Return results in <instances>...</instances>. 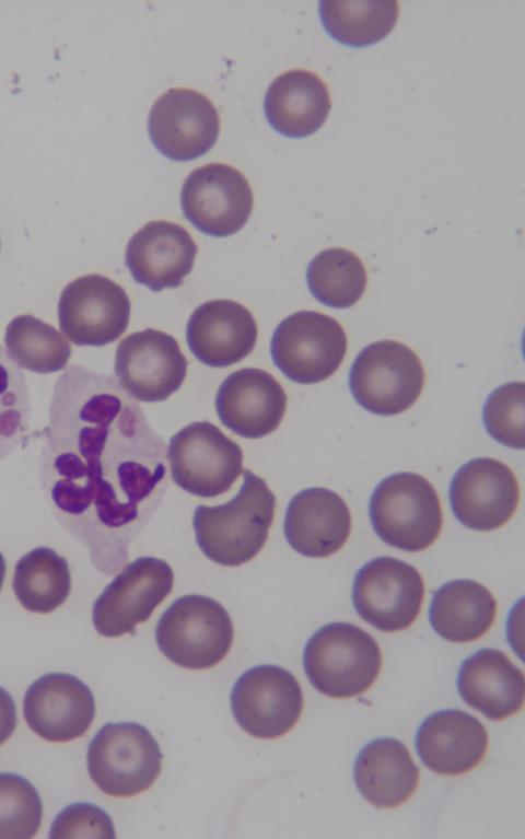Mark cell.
Listing matches in <instances>:
<instances>
[{
  "label": "cell",
  "mask_w": 525,
  "mask_h": 839,
  "mask_svg": "<svg viewBox=\"0 0 525 839\" xmlns=\"http://www.w3.org/2000/svg\"><path fill=\"white\" fill-rule=\"evenodd\" d=\"M166 444L110 375L71 364L57 378L40 455L56 520L114 575L165 493Z\"/></svg>",
  "instance_id": "6da1fadb"
},
{
  "label": "cell",
  "mask_w": 525,
  "mask_h": 839,
  "mask_svg": "<svg viewBox=\"0 0 525 839\" xmlns=\"http://www.w3.org/2000/svg\"><path fill=\"white\" fill-rule=\"evenodd\" d=\"M229 502L195 509L192 526L196 541L211 561L237 567L252 560L262 549L271 527L276 497L266 481L249 469Z\"/></svg>",
  "instance_id": "7a4b0ae2"
},
{
  "label": "cell",
  "mask_w": 525,
  "mask_h": 839,
  "mask_svg": "<svg viewBox=\"0 0 525 839\" xmlns=\"http://www.w3.org/2000/svg\"><path fill=\"white\" fill-rule=\"evenodd\" d=\"M304 672L312 686L330 698H352L376 680L382 654L375 639L348 622H331L317 629L303 651Z\"/></svg>",
  "instance_id": "3957f363"
},
{
  "label": "cell",
  "mask_w": 525,
  "mask_h": 839,
  "mask_svg": "<svg viewBox=\"0 0 525 839\" xmlns=\"http://www.w3.org/2000/svg\"><path fill=\"white\" fill-rule=\"evenodd\" d=\"M369 514L377 536L405 551L427 549L442 529L440 498L429 480L415 473L383 479L371 496Z\"/></svg>",
  "instance_id": "277c9868"
},
{
  "label": "cell",
  "mask_w": 525,
  "mask_h": 839,
  "mask_svg": "<svg viewBox=\"0 0 525 839\" xmlns=\"http://www.w3.org/2000/svg\"><path fill=\"white\" fill-rule=\"evenodd\" d=\"M234 629L228 610L215 599L189 594L175 599L160 617L155 639L172 663L206 669L229 653Z\"/></svg>",
  "instance_id": "5b68a950"
},
{
  "label": "cell",
  "mask_w": 525,
  "mask_h": 839,
  "mask_svg": "<svg viewBox=\"0 0 525 839\" xmlns=\"http://www.w3.org/2000/svg\"><path fill=\"white\" fill-rule=\"evenodd\" d=\"M86 761L92 781L103 793L130 797L155 782L162 770V751L145 726L109 722L91 741Z\"/></svg>",
  "instance_id": "8992f818"
},
{
  "label": "cell",
  "mask_w": 525,
  "mask_h": 839,
  "mask_svg": "<svg viewBox=\"0 0 525 839\" xmlns=\"http://www.w3.org/2000/svg\"><path fill=\"white\" fill-rule=\"evenodd\" d=\"M423 385L420 359L395 340H380L363 348L349 374L353 398L365 410L380 416H394L410 408Z\"/></svg>",
  "instance_id": "52a82bcc"
},
{
  "label": "cell",
  "mask_w": 525,
  "mask_h": 839,
  "mask_svg": "<svg viewBox=\"0 0 525 839\" xmlns=\"http://www.w3.org/2000/svg\"><path fill=\"white\" fill-rule=\"evenodd\" d=\"M173 481L201 498H214L232 487L243 471V451L209 421L191 422L167 446Z\"/></svg>",
  "instance_id": "ba28073f"
},
{
  "label": "cell",
  "mask_w": 525,
  "mask_h": 839,
  "mask_svg": "<svg viewBox=\"0 0 525 839\" xmlns=\"http://www.w3.org/2000/svg\"><path fill=\"white\" fill-rule=\"evenodd\" d=\"M347 335L332 317L300 311L277 326L270 342L276 366L291 381L315 384L331 376L347 351Z\"/></svg>",
  "instance_id": "9c48e42d"
},
{
  "label": "cell",
  "mask_w": 525,
  "mask_h": 839,
  "mask_svg": "<svg viewBox=\"0 0 525 839\" xmlns=\"http://www.w3.org/2000/svg\"><path fill=\"white\" fill-rule=\"evenodd\" d=\"M424 582L411 564L377 557L357 572L352 602L359 616L377 630L396 632L411 626L420 614Z\"/></svg>",
  "instance_id": "30bf717a"
},
{
  "label": "cell",
  "mask_w": 525,
  "mask_h": 839,
  "mask_svg": "<svg viewBox=\"0 0 525 839\" xmlns=\"http://www.w3.org/2000/svg\"><path fill=\"white\" fill-rule=\"evenodd\" d=\"M173 583V570L162 559L140 557L126 564L93 604L95 630L107 638L133 634L167 597Z\"/></svg>",
  "instance_id": "8fae6325"
},
{
  "label": "cell",
  "mask_w": 525,
  "mask_h": 839,
  "mask_svg": "<svg viewBox=\"0 0 525 839\" xmlns=\"http://www.w3.org/2000/svg\"><path fill=\"white\" fill-rule=\"evenodd\" d=\"M230 699L237 724L249 735L262 739L287 734L303 710L298 679L277 665H258L245 671L235 681Z\"/></svg>",
  "instance_id": "7c38bea8"
},
{
  "label": "cell",
  "mask_w": 525,
  "mask_h": 839,
  "mask_svg": "<svg viewBox=\"0 0 525 839\" xmlns=\"http://www.w3.org/2000/svg\"><path fill=\"white\" fill-rule=\"evenodd\" d=\"M130 301L112 279L92 273L69 282L60 293V330L77 346L101 347L117 340L127 329Z\"/></svg>",
  "instance_id": "4fadbf2b"
},
{
  "label": "cell",
  "mask_w": 525,
  "mask_h": 839,
  "mask_svg": "<svg viewBox=\"0 0 525 839\" xmlns=\"http://www.w3.org/2000/svg\"><path fill=\"white\" fill-rule=\"evenodd\" d=\"M180 206L186 219L200 232L224 237L246 224L254 196L238 170L209 163L188 174L182 186Z\"/></svg>",
  "instance_id": "5bb4252c"
},
{
  "label": "cell",
  "mask_w": 525,
  "mask_h": 839,
  "mask_svg": "<svg viewBox=\"0 0 525 839\" xmlns=\"http://www.w3.org/2000/svg\"><path fill=\"white\" fill-rule=\"evenodd\" d=\"M114 371L119 385L135 399L156 403L179 389L187 360L174 337L147 328L119 342Z\"/></svg>",
  "instance_id": "9a60e30c"
},
{
  "label": "cell",
  "mask_w": 525,
  "mask_h": 839,
  "mask_svg": "<svg viewBox=\"0 0 525 839\" xmlns=\"http://www.w3.org/2000/svg\"><path fill=\"white\" fill-rule=\"evenodd\" d=\"M148 131L152 143L165 158L190 161L214 145L220 133V117L202 93L171 89L153 103Z\"/></svg>",
  "instance_id": "2e32d148"
},
{
  "label": "cell",
  "mask_w": 525,
  "mask_h": 839,
  "mask_svg": "<svg viewBox=\"0 0 525 839\" xmlns=\"http://www.w3.org/2000/svg\"><path fill=\"white\" fill-rule=\"evenodd\" d=\"M520 500L517 479L504 463L474 458L454 475L450 502L455 517L466 527L488 532L508 523Z\"/></svg>",
  "instance_id": "e0dca14e"
},
{
  "label": "cell",
  "mask_w": 525,
  "mask_h": 839,
  "mask_svg": "<svg viewBox=\"0 0 525 839\" xmlns=\"http://www.w3.org/2000/svg\"><path fill=\"white\" fill-rule=\"evenodd\" d=\"M23 713L40 738L65 743L81 737L95 715V701L88 685L67 673H48L27 689Z\"/></svg>",
  "instance_id": "ac0fdd59"
},
{
  "label": "cell",
  "mask_w": 525,
  "mask_h": 839,
  "mask_svg": "<svg viewBox=\"0 0 525 839\" xmlns=\"http://www.w3.org/2000/svg\"><path fill=\"white\" fill-rule=\"evenodd\" d=\"M215 409L222 424L234 433L260 439L279 427L287 409V395L270 373L245 368L222 382Z\"/></svg>",
  "instance_id": "d6986e66"
},
{
  "label": "cell",
  "mask_w": 525,
  "mask_h": 839,
  "mask_svg": "<svg viewBox=\"0 0 525 839\" xmlns=\"http://www.w3.org/2000/svg\"><path fill=\"white\" fill-rule=\"evenodd\" d=\"M197 244L182 225L150 221L137 231L126 248V265L133 280L159 292L183 284L194 267Z\"/></svg>",
  "instance_id": "ffe728a7"
},
{
  "label": "cell",
  "mask_w": 525,
  "mask_h": 839,
  "mask_svg": "<svg viewBox=\"0 0 525 839\" xmlns=\"http://www.w3.org/2000/svg\"><path fill=\"white\" fill-rule=\"evenodd\" d=\"M191 353L203 364L225 368L246 358L257 340V324L252 313L232 300L200 304L186 328Z\"/></svg>",
  "instance_id": "44dd1931"
},
{
  "label": "cell",
  "mask_w": 525,
  "mask_h": 839,
  "mask_svg": "<svg viewBox=\"0 0 525 839\" xmlns=\"http://www.w3.org/2000/svg\"><path fill=\"white\" fill-rule=\"evenodd\" d=\"M416 749L433 772L458 776L480 764L488 749V733L477 718L465 711L440 710L418 727Z\"/></svg>",
  "instance_id": "7402d4cb"
},
{
  "label": "cell",
  "mask_w": 525,
  "mask_h": 839,
  "mask_svg": "<svg viewBox=\"0 0 525 839\" xmlns=\"http://www.w3.org/2000/svg\"><path fill=\"white\" fill-rule=\"evenodd\" d=\"M284 536L298 553L324 558L338 551L351 532V514L332 490L312 487L290 500L283 523Z\"/></svg>",
  "instance_id": "603a6c76"
},
{
  "label": "cell",
  "mask_w": 525,
  "mask_h": 839,
  "mask_svg": "<svg viewBox=\"0 0 525 839\" xmlns=\"http://www.w3.org/2000/svg\"><path fill=\"white\" fill-rule=\"evenodd\" d=\"M457 690L472 709L490 720H504L524 703L523 672L497 649H481L467 657L457 676Z\"/></svg>",
  "instance_id": "cb8c5ba5"
},
{
  "label": "cell",
  "mask_w": 525,
  "mask_h": 839,
  "mask_svg": "<svg viewBox=\"0 0 525 839\" xmlns=\"http://www.w3.org/2000/svg\"><path fill=\"white\" fill-rule=\"evenodd\" d=\"M331 107L326 83L314 72L293 69L278 75L269 85L264 110L279 133L307 137L326 121Z\"/></svg>",
  "instance_id": "d4e9b609"
},
{
  "label": "cell",
  "mask_w": 525,
  "mask_h": 839,
  "mask_svg": "<svg viewBox=\"0 0 525 839\" xmlns=\"http://www.w3.org/2000/svg\"><path fill=\"white\" fill-rule=\"evenodd\" d=\"M358 791L377 808L405 803L419 783V769L400 741L381 737L368 743L353 766Z\"/></svg>",
  "instance_id": "484cf974"
},
{
  "label": "cell",
  "mask_w": 525,
  "mask_h": 839,
  "mask_svg": "<svg viewBox=\"0 0 525 839\" xmlns=\"http://www.w3.org/2000/svg\"><path fill=\"white\" fill-rule=\"evenodd\" d=\"M497 602L491 592L472 580H453L433 593L429 620L433 630L451 642H470L492 627Z\"/></svg>",
  "instance_id": "4316f807"
},
{
  "label": "cell",
  "mask_w": 525,
  "mask_h": 839,
  "mask_svg": "<svg viewBox=\"0 0 525 839\" xmlns=\"http://www.w3.org/2000/svg\"><path fill=\"white\" fill-rule=\"evenodd\" d=\"M322 24L330 37L351 46L364 47L385 38L399 15L396 0H322Z\"/></svg>",
  "instance_id": "83f0119b"
},
{
  "label": "cell",
  "mask_w": 525,
  "mask_h": 839,
  "mask_svg": "<svg viewBox=\"0 0 525 839\" xmlns=\"http://www.w3.org/2000/svg\"><path fill=\"white\" fill-rule=\"evenodd\" d=\"M13 592L28 611L48 614L61 606L71 591L66 558L49 547H37L22 556L14 568Z\"/></svg>",
  "instance_id": "f1b7e54d"
},
{
  "label": "cell",
  "mask_w": 525,
  "mask_h": 839,
  "mask_svg": "<svg viewBox=\"0 0 525 839\" xmlns=\"http://www.w3.org/2000/svg\"><path fill=\"white\" fill-rule=\"evenodd\" d=\"M4 345L19 368L40 374L65 369L71 357L65 336L31 314L19 315L8 324Z\"/></svg>",
  "instance_id": "f546056e"
},
{
  "label": "cell",
  "mask_w": 525,
  "mask_h": 839,
  "mask_svg": "<svg viewBox=\"0 0 525 839\" xmlns=\"http://www.w3.org/2000/svg\"><path fill=\"white\" fill-rule=\"evenodd\" d=\"M306 283L312 295L334 308L354 305L366 287V270L352 252L332 247L318 253L308 264Z\"/></svg>",
  "instance_id": "4dcf8cb0"
},
{
  "label": "cell",
  "mask_w": 525,
  "mask_h": 839,
  "mask_svg": "<svg viewBox=\"0 0 525 839\" xmlns=\"http://www.w3.org/2000/svg\"><path fill=\"white\" fill-rule=\"evenodd\" d=\"M31 426V398L21 368L0 345V462L20 446Z\"/></svg>",
  "instance_id": "1f68e13d"
},
{
  "label": "cell",
  "mask_w": 525,
  "mask_h": 839,
  "mask_svg": "<svg viewBox=\"0 0 525 839\" xmlns=\"http://www.w3.org/2000/svg\"><path fill=\"white\" fill-rule=\"evenodd\" d=\"M43 804L36 788L24 777L0 773V839H30L39 829Z\"/></svg>",
  "instance_id": "d6a6232c"
},
{
  "label": "cell",
  "mask_w": 525,
  "mask_h": 839,
  "mask_svg": "<svg viewBox=\"0 0 525 839\" xmlns=\"http://www.w3.org/2000/svg\"><path fill=\"white\" fill-rule=\"evenodd\" d=\"M482 420L493 440L512 448H524V383L510 382L497 387L485 403Z\"/></svg>",
  "instance_id": "836d02e7"
},
{
  "label": "cell",
  "mask_w": 525,
  "mask_h": 839,
  "mask_svg": "<svg viewBox=\"0 0 525 839\" xmlns=\"http://www.w3.org/2000/svg\"><path fill=\"white\" fill-rule=\"evenodd\" d=\"M116 837L109 815L91 803H73L54 819L49 838H106Z\"/></svg>",
  "instance_id": "e575fe53"
},
{
  "label": "cell",
  "mask_w": 525,
  "mask_h": 839,
  "mask_svg": "<svg viewBox=\"0 0 525 839\" xmlns=\"http://www.w3.org/2000/svg\"><path fill=\"white\" fill-rule=\"evenodd\" d=\"M16 726L15 703L10 694L0 686V746L11 737Z\"/></svg>",
  "instance_id": "d590c367"
},
{
  "label": "cell",
  "mask_w": 525,
  "mask_h": 839,
  "mask_svg": "<svg viewBox=\"0 0 525 839\" xmlns=\"http://www.w3.org/2000/svg\"><path fill=\"white\" fill-rule=\"evenodd\" d=\"M5 569H7L5 560H4L3 555L0 551V591H1L3 582H4Z\"/></svg>",
  "instance_id": "8d00e7d4"
}]
</instances>
